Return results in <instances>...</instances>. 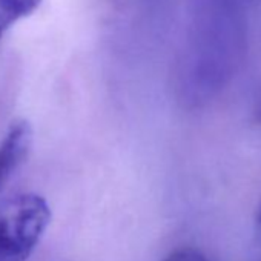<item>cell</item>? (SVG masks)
I'll return each mask as SVG.
<instances>
[{"label": "cell", "instance_id": "6da1fadb", "mask_svg": "<svg viewBox=\"0 0 261 261\" xmlns=\"http://www.w3.org/2000/svg\"><path fill=\"white\" fill-rule=\"evenodd\" d=\"M246 49L240 0H200L181 60V91L200 105L217 95L237 72Z\"/></svg>", "mask_w": 261, "mask_h": 261}, {"label": "cell", "instance_id": "7a4b0ae2", "mask_svg": "<svg viewBox=\"0 0 261 261\" xmlns=\"http://www.w3.org/2000/svg\"><path fill=\"white\" fill-rule=\"evenodd\" d=\"M51 221L46 200L23 194L0 211V261H27Z\"/></svg>", "mask_w": 261, "mask_h": 261}, {"label": "cell", "instance_id": "3957f363", "mask_svg": "<svg viewBox=\"0 0 261 261\" xmlns=\"http://www.w3.org/2000/svg\"><path fill=\"white\" fill-rule=\"evenodd\" d=\"M33 142V130L27 121L14 123L0 143V189L23 163Z\"/></svg>", "mask_w": 261, "mask_h": 261}, {"label": "cell", "instance_id": "277c9868", "mask_svg": "<svg viewBox=\"0 0 261 261\" xmlns=\"http://www.w3.org/2000/svg\"><path fill=\"white\" fill-rule=\"evenodd\" d=\"M40 2L42 0H0V7L8 10L20 20L22 17H27L34 13Z\"/></svg>", "mask_w": 261, "mask_h": 261}, {"label": "cell", "instance_id": "5b68a950", "mask_svg": "<svg viewBox=\"0 0 261 261\" xmlns=\"http://www.w3.org/2000/svg\"><path fill=\"white\" fill-rule=\"evenodd\" d=\"M165 261H207V259H206V256L200 250L191 249V247H185V249L172 252Z\"/></svg>", "mask_w": 261, "mask_h": 261}, {"label": "cell", "instance_id": "8992f818", "mask_svg": "<svg viewBox=\"0 0 261 261\" xmlns=\"http://www.w3.org/2000/svg\"><path fill=\"white\" fill-rule=\"evenodd\" d=\"M16 22H17V19H16L11 13H8L5 8L0 7V37H2L4 33H5L13 23H16Z\"/></svg>", "mask_w": 261, "mask_h": 261}, {"label": "cell", "instance_id": "52a82bcc", "mask_svg": "<svg viewBox=\"0 0 261 261\" xmlns=\"http://www.w3.org/2000/svg\"><path fill=\"white\" fill-rule=\"evenodd\" d=\"M258 229L261 232V211H259V215H258Z\"/></svg>", "mask_w": 261, "mask_h": 261}]
</instances>
